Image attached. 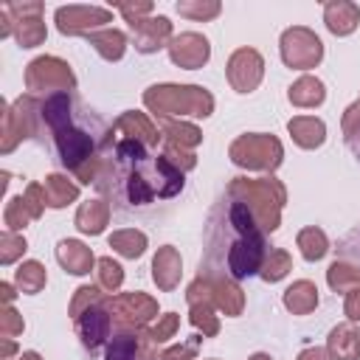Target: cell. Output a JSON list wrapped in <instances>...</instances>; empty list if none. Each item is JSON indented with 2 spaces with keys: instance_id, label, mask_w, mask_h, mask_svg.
<instances>
[{
  "instance_id": "obj_3",
  "label": "cell",
  "mask_w": 360,
  "mask_h": 360,
  "mask_svg": "<svg viewBox=\"0 0 360 360\" xmlns=\"http://www.w3.org/2000/svg\"><path fill=\"white\" fill-rule=\"evenodd\" d=\"M107 191L118 211L143 214L160 202H172L186 188V174L166 155L149 149L143 141L121 138L107 149Z\"/></svg>"
},
{
  "instance_id": "obj_5",
  "label": "cell",
  "mask_w": 360,
  "mask_h": 360,
  "mask_svg": "<svg viewBox=\"0 0 360 360\" xmlns=\"http://www.w3.org/2000/svg\"><path fill=\"white\" fill-rule=\"evenodd\" d=\"M135 352H138V335L129 332V329H118L112 326L107 343H104V360H135Z\"/></svg>"
},
{
  "instance_id": "obj_2",
  "label": "cell",
  "mask_w": 360,
  "mask_h": 360,
  "mask_svg": "<svg viewBox=\"0 0 360 360\" xmlns=\"http://www.w3.org/2000/svg\"><path fill=\"white\" fill-rule=\"evenodd\" d=\"M31 135L42 141L59 169L76 172L87 158L107 152L110 127L73 90H51L31 104Z\"/></svg>"
},
{
  "instance_id": "obj_4",
  "label": "cell",
  "mask_w": 360,
  "mask_h": 360,
  "mask_svg": "<svg viewBox=\"0 0 360 360\" xmlns=\"http://www.w3.org/2000/svg\"><path fill=\"white\" fill-rule=\"evenodd\" d=\"M110 318L98 309V307H90V309H84V315L79 318V335H82V343L90 349V352H96L98 346H104L107 343V338H110Z\"/></svg>"
},
{
  "instance_id": "obj_7",
  "label": "cell",
  "mask_w": 360,
  "mask_h": 360,
  "mask_svg": "<svg viewBox=\"0 0 360 360\" xmlns=\"http://www.w3.org/2000/svg\"><path fill=\"white\" fill-rule=\"evenodd\" d=\"M349 149H352V155L360 160V124L352 129V135H349Z\"/></svg>"
},
{
  "instance_id": "obj_6",
  "label": "cell",
  "mask_w": 360,
  "mask_h": 360,
  "mask_svg": "<svg viewBox=\"0 0 360 360\" xmlns=\"http://www.w3.org/2000/svg\"><path fill=\"white\" fill-rule=\"evenodd\" d=\"M338 253L354 264H360V222L346 233V239L338 245Z\"/></svg>"
},
{
  "instance_id": "obj_1",
  "label": "cell",
  "mask_w": 360,
  "mask_h": 360,
  "mask_svg": "<svg viewBox=\"0 0 360 360\" xmlns=\"http://www.w3.org/2000/svg\"><path fill=\"white\" fill-rule=\"evenodd\" d=\"M267 248V233L250 202L236 194H225L208 217L202 242L205 273L231 284L256 278L264 267Z\"/></svg>"
}]
</instances>
